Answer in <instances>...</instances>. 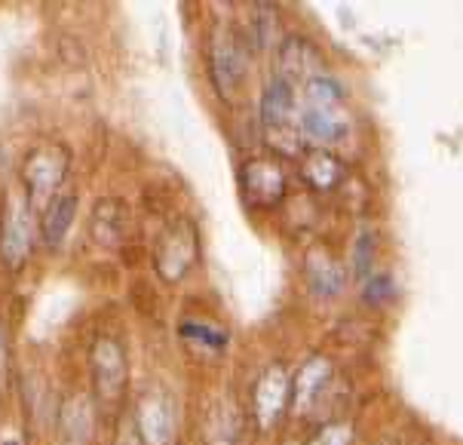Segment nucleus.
<instances>
[{"label":"nucleus","instance_id":"nucleus-1","mask_svg":"<svg viewBox=\"0 0 463 445\" xmlns=\"http://www.w3.org/2000/svg\"><path fill=\"white\" fill-rule=\"evenodd\" d=\"M65 169H68V154L61 147H43V151L31 154V160L25 163V187H28L31 206L41 209L50 203L59 182L65 178Z\"/></svg>","mask_w":463,"mask_h":445},{"label":"nucleus","instance_id":"nucleus-2","mask_svg":"<svg viewBox=\"0 0 463 445\" xmlns=\"http://www.w3.org/2000/svg\"><path fill=\"white\" fill-rule=\"evenodd\" d=\"M212 74L224 96H233L246 77V56L227 25H218L215 37H212Z\"/></svg>","mask_w":463,"mask_h":445},{"label":"nucleus","instance_id":"nucleus-3","mask_svg":"<svg viewBox=\"0 0 463 445\" xmlns=\"http://www.w3.org/2000/svg\"><path fill=\"white\" fill-rule=\"evenodd\" d=\"M92 372H96L99 393L105 400H117L123 384H127V354L108 335H101L92 345Z\"/></svg>","mask_w":463,"mask_h":445},{"label":"nucleus","instance_id":"nucleus-4","mask_svg":"<svg viewBox=\"0 0 463 445\" xmlns=\"http://www.w3.org/2000/svg\"><path fill=\"white\" fill-rule=\"evenodd\" d=\"M288 396H292V378H288L282 365H270L255 384V415L264 431L279 421L288 405Z\"/></svg>","mask_w":463,"mask_h":445},{"label":"nucleus","instance_id":"nucleus-5","mask_svg":"<svg viewBox=\"0 0 463 445\" xmlns=\"http://www.w3.org/2000/svg\"><path fill=\"white\" fill-rule=\"evenodd\" d=\"M194 259H197V233L191 224L182 222L163 237L160 249H156V270L166 279H182Z\"/></svg>","mask_w":463,"mask_h":445},{"label":"nucleus","instance_id":"nucleus-6","mask_svg":"<svg viewBox=\"0 0 463 445\" xmlns=\"http://www.w3.org/2000/svg\"><path fill=\"white\" fill-rule=\"evenodd\" d=\"M136 421L141 440L147 445H169L172 431H175V415H172V402L163 390H151L141 396Z\"/></svg>","mask_w":463,"mask_h":445},{"label":"nucleus","instance_id":"nucleus-7","mask_svg":"<svg viewBox=\"0 0 463 445\" xmlns=\"http://www.w3.org/2000/svg\"><path fill=\"white\" fill-rule=\"evenodd\" d=\"M242 191L255 206H273L282 191H286V178H282L279 166L270 160H252L242 169Z\"/></svg>","mask_w":463,"mask_h":445},{"label":"nucleus","instance_id":"nucleus-8","mask_svg":"<svg viewBox=\"0 0 463 445\" xmlns=\"http://www.w3.org/2000/svg\"><path fill=\"white\" fill-rule=\"evenodd\" d=\"M31 246V218L25 203L13 200L10 209H6V224H4V237H0V252H4V261L10 268H19L28 255Z\"/></svg>","mask_w":463,"mask_h":445},{"label":"nucleus","instance_id":"nucleus-9","mask_svg":"<svg viewBox=\"0 0 463 445\" xmlns=\"http://www.w3.org/2000/svg\"><path fill=\"white\" fill-rule=\"evenodd\" d=\"M319 65H323V59H319V50L313 43L301 41V37H292V41L282 43L279 68H282V80L286 83L313 80V77H319Z\"/></svg>","mask_w":463,"mask_h":445},{"label":"nucleus","instance_id":"nucleus-10","mask_svg":"<svg viewBox=\"0 0 463 445\" xmlns=\"http://www.w3.org/2000/svg\"><path fill=\"white\" fill-rule=\"evenodd\" d=\"M59 431H61V442L65 445H86L92 436V405L86 396H71V400L61 405L59 415Z\"/></svg>","mask_w":463,"mask_h":445},{"label":"nucleus","instance_id":"nucleus-11","mask_svg":"<svg viewBox=\"0 0 463 445\" xmlns=\"http://www.w3.org/2000/svg\"><path fill=\"white\" fill-rule=\"evenodd\" d=\"M301 129L310 142H319V145H332L337 138H344L347 132V123L344 117L337 114V108H307L301 117Z\"/></svg>","mask_w":463,"mask_h":445},{"label":"nucleus","instance_id":"nucleus-12","mask_svg":"<svg viewBox=\"0 0 463 445\" xmlns=\"http://www.w3.org/2000/svg\"><path fill=\"white\" fill-rule=\"evenodd\" d=\"M292 83H286L282 77L267 83L264 90V99H261V120L267 129H277V127H286L288 117H292Z\"/></svg>","mask_w":463,"mask_h":445},{"label":"nucleus","instance_id":"nucleus-13","mask_svg":"<svg viewBox=\"0 0 463 445\" xmlns=\"http://www.w3.org/2000/svg\"><path fill=\"white\" fill-rule=\"evenodd\" d=\"M326 378H328V359H323V356H313L310 363L295 374L292 390H295V405H298V409H301V412L310 409V402L317 400V393L323 390Z\"/></svg>","mask_w":463,"mask_h":445},{"label":"nucleus","instance_id":"nucleus-14","mask_svg":"<svg viewBox=\"0 0 463 445\" xmlns=\"http://www.w3.org/2000/svg\"><path fill=\"white\" fill-rule=\"evenodd\" d=\"M77 215V197L74 194H65V197L52 200L50 209L43 213V240L50 246H59L65 240V233L71 231Z\"/></svg>","mask_w":463,"mask_h":445},{"label":"nucleus","instance_id":"nucleus-15","mask_svg":"<svg viewBox=\"0 0 463 445\" xmlns=\"http://www.w3.org/2000/svg\"><path fill=\"white\" fill-rule=\"evenodd\" d=\"M307 277L313 292L319 295H337L344 289V270L323 252H313L307 259Z\"/></svg>","mask_w":463,"mask_h":445},{"label":"nucleus","instance_id":"nucleus-16","mask_svg":"<svg viewBox=\"0 0 463 445\" xmlns=\"http://www.w3.org/2000/svg\"><path fill=\"white\" fill-rule=\"evenodd\" d=\"M301 175L307 178V185L326 191V187L337 185V178H341V163L326 151H310L307 157L301 160Z\"/></svg>","mask_w":463,"mask_h":445},{"label":"nucleus","instance_id":"nucleus-17","mask_svg":"<svg viewBox=\"0 0 463 445\" xmlns=\"http://www.w3.org/2000/svg\"><path fill=\"white\" fill-rule=\"evenodd\" d=\"M92 224H96V237L101 243L114 246L123 237V206L117 200H105L101 206H96Z\"/></svg>","mask_w":463,"mask_h":445},{"label":"nucleus","instance_id":"nucleus-18","mask_svg":"<svg viewBox=\"0 0 463 445\" xmlns=\"http://www.w3.org/2000/svg\"><path fill=\"white\" fill-rule=\"evenodd\" d=\"M307 99L313 108H335L337 99H341V87L332 77H313V80H307Z\"/></svg>","mask_w":463,"mask_h":445},{"label":"nucleus","instance_id":"nucleus-19","mask_svg":"<svg viewBox=\"0 0 463 445\" xmlns=\"http://www.w3.org/2000/svg\"><path fill=\"white\" fill-rule=\"evenodd\" d=\"M350 427L347 424H328L323 427L307 445H350Z\"/></svg>","mask_w":463,"mask_h":445},{"label":"nucleus","instance_id":"nucleus-20","mask_svg":"<svg viewBox=\"0 0 463 445\" xmlns=\"http://www.w3.org/2000/svg\"><path fill=\"white\" fill-rule=\"evenodd\" d=\"M393 298V279L390 277H372L368 279V286H365V301H372V304H383V301H390Z\"/></svg>","mask_w":463,"mask_h":445},{"label":"nucleus","instance_id":"nucleus-21","mask_svg":"<svg viewBox=\"0 0 463 445\" xmlns=\"http://www.w3.org/2000/svg\"><path fill=\"white\" fill-rule=\"evenodd\" d=\"M187 338H194V341H200V345H206V347H222L224 345V332L218 335V332H209L206 326H200V323H184V329H182Z\"/></svg>","mask_w":463,"mask_h":445},{"label":"nucleus","instance_id":"nucleus-22","mask_svg":"<svg viewBox=\"0 0 463 445\" xmlns=\"http://www.w3.org/2000/svg\"><path fill=\"white\" fill-rule=\"evenodd\" d=\"M372 268V233H359L356 240V277H365Z\"/></svg>","mask_w":463,"mask_h":445},{"label":"nucleus","instance_id":"nucleus-23","mask_svg":"<svg viewBox=\"0 0 463 445\" xmlns=\"http://www.w3.org/2000/svg\"><path fill=\"white\" fill-rule=\"evenodd\" d=\"M6 381V332H4V323H0V387Z\"/></svg>","mask_w":463,"mask_h":445},{"label":"nucleus","instance_id":"nucleus-24","mask_svg":"<svg viewBox=\"0 0 463 445\" xmlns=\"http://www.w3.org/2000/svg\"><path fill=\"white\" fill-rule=\"evenodd\" d=\"M4 445H19V442H4Z\"/></svg>","mask_w":463,"mask_h":445}]
</instances>
